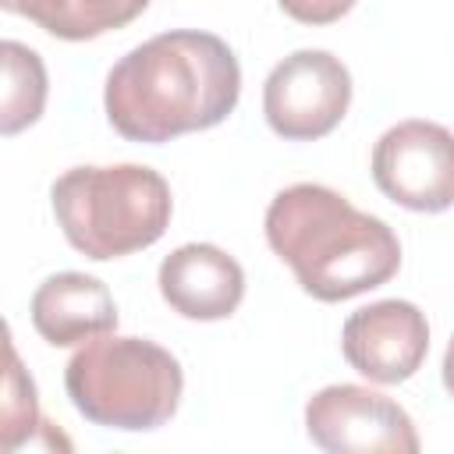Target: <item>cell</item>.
Wrapping results in <instances>:
<instances>
[{"mask_svg": "<svg viewBox=\"0 0 454 454\" xmlns=\"http://www.w3.org/2000/svg\"><path fill=\"white\" fill-rule=\"evenodd\" d=\"M241 96L234 50L199 28H174L124 53L103 89L106 121L128 142H170L227 121Z\"/></svg>", "mask_w": 454, "mask_h": 454, "instance_id": "6da1fadb", "label": "cell"}, {"mask_svg": "<svg viewBox=\"0 0 454 454\" xmlns=\"http://www.w3.org/2000/svg\"><path fill=\"white\" fill-rule=\"evenodd\" d=\"M266 241L316 301H348L401 270L397 234L326 184H291L266 209Z\"/></svg>", "mask_w": 454, "mask_h": 454, "instance_id": "7a4b0ae2", "label": "cell"}, {"mask_svg": "<svg viewBox=\"0 0 454 454\" xmlns=\"http://www.w3.org/2000/svg\"><path fill=\"white\" fill-rule=\"evenodd\" d=\"M50 202L67 245L96 262L156 245L174 213L170 184L142 163L74 167L53 181Z\"/></svg>", "mask_w": 454, "mask_h": 454, "instance_id": "3957f363", "label": "cell"}, {"mask_svg": "<svg viewBox=\"0 0 454 454\" xmlns=\"http://www.w3.org/2000/svg\"><path fill=\"white\" fill-rule=\"evenodd\" d=\"M64 390L92 426L145 433L174 419L184 390L181 362L145 337H92L67 369Z\"/></svg>", "mask_w": 454, "mask_h": 454, "instance_id": "277c9868", "label": "cell"}, {"mask_svg": "<svg viewBox=\"0 0 454 454\" xmlns=\"http://www.w3.org/2000/svg\"><path fill=\"white\" fill-rule=\"evenodd\" d=\"M351 106V74L326 50H298L284 57L262 85L266 124L287 142H316L330 135Z\"/></svg>", "mask_w": 454, "mask_h": 454, "instance_id": "5b68a950", "label": "cell"}, {"mask_svg": "<svg viewBox=\"0 0 454 454\" xmlns=\"http://www.w3.org/2000/svg\"><path fill=\"white\" fill-rule=\"evenodd\" d=\"M376 188L415 213L454 206V131L436 121H401L372 149Z\"/></svg>", "mask_w": 454, "mask_h": 454, "instance_id": "8992f818", "label": "cell"}, {"mask_svg": "<svg viewBox=\"0 0 454 454\" xmlns=\"http://www.w3.org/2000/svg\"><path fill=\"white\" fill-rule=\"evenodd\" d=\"M305 433L330 454H415L419 433L408 411L358 383H333L309 397Z\"/></svg>", "mask_w": 454, "mask_h": 454, "instance_id": "52a82bcc", "label": "cell"}, {"mask_svg": "<svg viewBox=\"0 0 454 454\" xmlns=\"http://www.w3.org/2000/svg\"><path fill=\"white\" fill-rule=\"evenodd\" d=\"M340 351L355 372L372 383H404L411 380L429 355V323L426 312L401 298L372 301L348 316L340 330Z\"/></svg>", "mask_w": 454, "mask_h": 454, "instance_id": "ba28073f", "label": "cell"}, {"mask_svg": "<svg viewBox=\"0 0 454 454\" xmlns=\"http://www.w3.org/2000/svg\"><path fill=\"white\" fill-rule=\"evenodd\" d=\"M160 294L163 301L184 316V319H199V323H213V319H227L241 298H245V270L234 255H227L216 245L206 241H192L174 248L156 273Z\"/></svg>", "mask_w": 454, "mask_h": 454, "instance_id": "9c48e42d", "label": "cell"}, {"mask_svg": "<svg viewBox=\"0 0 454 454\" xmlns=\"http://www.w3.org/2000/svg\"><path fill=\"white\" fill-rule=\"evenodd\" d=\"M32 326L53 348L85 344L92 337L114 333L117 305L103 280L89 273H53L32 294Z\"/></svg>", "mask_w": 454, "mask_h": 454, "instance_id": "30bf717a", "label": "cell"}, {"mask_svg": "<svg viewBox=\"0 0 454 454\" xmlns=\"http://www.w3.org/2000/svg\"><path fill=\"white\" fill-rule=\"evenodd\" d=\"M0 7L35 21L57 39L82 43L131 25L149 7V0H0Z\"/></svg>", "mask_w": 454, "mask_h": 454, "instance_id": "8fae6325", "label": "cell"}, {"mask_svg": "<svg viewBox=\"0 0 454 454\" xmlns=\"http://www.w3.org/2000/svg\"><path fill=\"white\" fill-rule=\"evenodd\" d=\"M4 57V92H0V131L18 135L35 124L46 106V67L35 50L7 39L0 46Z\"/></svg>", "mask_w": 454, "mask_h": 454, "instance_id": "7c38bea8", "label": "cell"}, {"mask_svg": "<svg viewBox=\"0 0 454 454\" xmlns=\"http://www.w3.org/2000/svg\"><path fill=\"white\" fill-rule=\"evenodd\" d=\"M46 426L39 419V404H35V387L25 376L14 344L7 340V376H4V450L21 447L25 440H32V433Z\"/></svg>", "mask_w": 454, "mask_h": 454, "instance_id": "4fadbf2b", "label": "cell"}, {"mask_svg": "<svg viewBox=\"0 0 454 454\" xmlns=\"http://www.w3.org/2000/svg\"><path fill=\"white\" fill-rule=\"evenodd\" d=\"M280 11L301 25H333L340 21L358 0H277Z\"/></svg>", "mask_w": 454, "mask_h": 454, "instance_id": "5bb4252c", "label": "cell"}, {"mask_svg": "<svg viewBox=\"0 0 454 454\" xmlns=\"http://www.w3.org/2000/svg\"><path fill=\"white\" fill-rule=\"evenodd\" d=\"M443 387H447V394L454 397V333H450L447 351H443Z\"/></svg>", "mask_w": 454, "mask_h": 454, "instance_id": "9a60e30c", "label": "cell"}]
</instances>
